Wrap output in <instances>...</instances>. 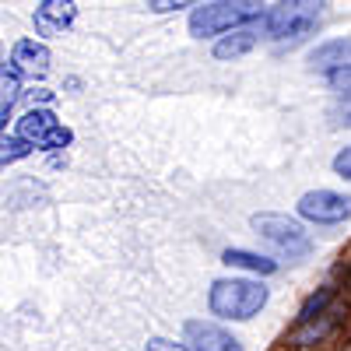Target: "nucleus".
Here are the masks:
<instances>
[{
	"instance_id": "6",
	"label": "nucleus",
	"mask_w": 351,
	"mask_h": 351,
	"mask_svg": "<svg viewBox=\"0 0 351 351\" xmlns=\"http://www.w3.org/2000/svg\"><path fill=\"white\" fill-rule=\"evenodd\" d=\"M299 215L316 225H341L351 218V197L334 190H309L299 200Z\"/></svg>"
},
{
	"instance_id": "4",
	"label": "nucleus",
	"mask_w": 351,
	"mask_h": 351,
	"mask_svg": "<svg viewBox=\"0 0 351 351\" xmlns=\"http://www.w3.org/2000/svg\"><path fill=\"white\" fill-rule=\"evenodd\" d=\"M253 228L267 239L278 253H285L288 260H302L313 253V239L309 232L302 228V221L288 218V215H274V211H263V215H253Z\"/></svg>"
},
{
	"instance_id": "14",
	"label": "nucleus",
	"mask_w": 351,
	"mask_h": 351,
	"mask_svg": "<svg viewBox=\"0 0 351 351\" xmlns=\"http://www.w3.org/2000/svg\"><path fill=\"white\" fill-rule=\"evenodd\" d=\"M221 260L228 267H243V271H253V274H274L278 271V260H267V256L250 253V250H225Z\"/></svg>"
},
{
	"instance_id": "12",
	"label": "nucleus",
	"mask_w": 351,
	"mask_h": 351,
	"mask_svg": "<svg viewBox=\"0 0 351 351\" xmlns=\"http://www.w3.org/2000/svg\"><path fill=\"white\" fill-rule=\"evenodd\" d=\"M21 99V74L11 64H0V127L8 123V112Z\"/></svg>"
},
{
	"instance_id": "11",
	"label": "nucleus",
	"mask_w": 351,
	"mask_h": 351,
	"mask_svg": "<svg viewBox=\"0 0 351 351\" xmlns=\"http://www.w3.org/2000/svg\"><path fill=\"white\" fill-rule=\"evenodd\" d=\"M256 39H260V32H256V28H250V25L232 28V32H225L215 43V56H218V60H239V56H246L256 46Z\"/></svg>"
},
{
	"instance_id": "18",
	"label": "nucleus",
	"mask_w": 351,
	"mask_h": 351,
	"mask_svg": "<svg viewBox=\"0 0 351 351\" xmlns=\"http://www.w3.org/2000/svg\"><path fill=\"white\" fill-rule=\"evenodd\" d=\"M324 81H327V88L330 92H351V67H344V71H330V74H324Z\"/></svg>"
},
{
	"instance_id": "16",
	"label": "nucleus",
	"mask_w": 351,
	"mask_h": 351,
	"mask_svg": "<svg viewBox=\"0 0 351 351\" xmlns=\"http://www.w3.org/2000/svg\"><path fill=\"white\" fill-rule=\"evenodd\" d=\"M28 152H32V144L21 141L18 134H11V137H0V165H11V162L25 158Z\"/></svg>"
},
{
	"instance_id": "3",
	"label": "nucleus",
	"mask_w": 351,
	"mask_h": 351,
	"mask_svg": "<svg viewBox=\"0 0 351 351\" xmlns=\"http://www.w3.org/2000/svg\"><path fill=\"white\" fill-rule=\"evenodd\" d=\"M324 11H327V0H278L267 11L263 28H267V36L274 43H285V39L295 43L324 21Z\"/></svg>"
},
{
	"instance_id": "10",
	"label": "nucleus",
	"mask_w": 351,
	"mask_h": 351,
	"mask_svg": "<svg viewBox=\"0 0 351 351\" xmlns=\"http://www.w3.org/2000/svg\"><path fill=\"white\" fill-rule=\"evenodd\" d=\"M309 67H313V74H319V77L330 74V71H344V67H351V36L319 43V46L309 53Z\"/></svg>"
},
{
	"instance_id": "7",
	"label": "nucleus",
	"mask_w": 351,
	"mask_h": 351,
	"mask_svg": "<svg viewBox=\"0 0 351 351\" xmlns=\"http://www.w3.org/2000/svg\"><path fill=\"white\" fill-rule=\"evenodd\" d=\"M32 21H36V32L46 36V39L64 36L77 21V4L74 0H43V4L36 8V14H32Z\"/></svg>"
},
{
	"instance_id": "1",
	"label": "nucleus",
	"mask_w": 351,
	"mask_h": 351,
	"mask_svg": "<svg viewBox=\"0 0 351 351\" xmlns=\"http://www.w3.org/2000/svg\"><path fill=\"white\" fill-rule=\"evenodd\" d=\"M271 291L260 281H246V278H221L211 285V313L221 319H253L263 306H267Z\"/></svg>"
},
{
	"instance_id": "8",
	"label": "nucleus",
	"mask_w": 351,
	"mask_h": 351,
	"mask_svg": "<svg viewBox=\"0 0 351 351\" xmlns=\"http://www.w3.org/2000/svg\"><path fill=\"white\" fill-rule=\"evenodd\" d=\"M183 337H186L190 351H243L239 337H232L228 330H221L215 324H204V319H186Z\"/></svg>"
},
{
	"instance_id": "9",
	"label": "nucleus",
	"mask_w": 351,
	"mask_h": 351,
	"mask_svg": "<svg viewBox=\"0 0 351 351\" xmlns=\"http://www.w3.org/2000/svg\"><path fill=\"white\" fill-rule=\"evenodd\" d=\"M49 64H53V53L39 39H21L11 49V67L18 74H25V77H43L49 71Z\"/></svg>"
},
{
	"instance_id": "5",
	"label": "nucleus",
	"mask_w": 351,
	"mask_h": 351,
	"mask_svg": "<svg viewBox=\"0 0 351 351\" xmlns=\"http://www.w3.org/2000/svg\"><path fill=\"white\" fill-rule=\"evenodd\" d=\"M14 134L21 141H28L32 148H43V152H60V148H67V144L74 141V134L56 120L49 109H39V106H32L21 116Z\"/></svg>"
},
{
	"instance_id": "21",
	"label": "nucleus",
	"mask_w": 351,
	"mask_h": 351,
	"mask_svg": "<svg viewBox=\"0 0 351 351\" xmlns=\"http://www.w3.org/2000/svg\"><path fill=\"white\" fill-rule=\"evenodd\" d=\"M144 351H190L186 344H176V341H165V337H152L144 344Z\"/></svg>"
},
{
	"instance_id": "22",
	"label": "nucleus",
	"mask_w": 351,
	"mask_h": 351,
	"mask_svg": "<svg viewBox=\"0 0 351 351\" xmlns=\"http://www.w3.org/2000/svg\"><path fill=\"white\" fill-rule=\"evenodd\" d=\"M28 102H32V106H46V102H53V92H49V88H36V92H28Z\"/></svg>"
},
{
	"instance_id": "20",
	"label": "nucleus",
	"mask_w": 351,
	"mask_h": 351,
	"mask_svg": "<svg viewBox=\"0 0 351 351\" xmlns=\"http://www.w3.org/2000/svg\"><path fill=\"white\" fill-rule=\"evenodd\" d=\"M334 172L341 176V180H351V144L344 152H337V158H334Z\"/></svg>"
},
{
	"instance_id": "13",
	"label": "nucleus",
	"mask_w": 351,
	"mask_h": 351,
	"mask_svg": "<svg viewBox=\"0 0 351 351\" xmlns=\"http://www.w3.org/2000/svg\"><path fill=\"white\" fill-rule=\"evenodd\" d=\"M330 327H334V316H330V313H319V316L306 319L302 330H295V334L288 337V344H291V348H309V344H316V341H324V337L330 334Z\"/></svg>"
},
{
	"instance_id": "2",
	"label": "nucleus",
	"mask_w": 351,
	"mask_h": 351,
	"mask_svg": "<svg viewBox=\"0 0 351 351\" xmlns=\"http://www.w3.org/2000/svg\"><path fill=\"white\" fill-rule=\"evenodd\" d=\"M263 14V0H215L190 14V32L197 39L225 36L232 28H243Z\"/></svg>"
},
{
	"instance_id": "19",
	"label": "nucleus",
	"mask_w": 351,
	"mask_h": 351,
	"mask_svg": "<svg viewBox=\"0 0 351 351\" xmlns=\"http://www.w3.org/2000/svg\"><path fill=\"white\" fill-rule=\"evenodd\" d=\"M200 0H148V8L155 14H165V11H180V8H193Z\"/></svg>"
},
{
	"instance_id": "15",
	"label": "nucleus",
	"mask_w": 351,
	"mask_h": 351,
	"mask_svg": "<svg viewBox=\"0 0 351 351\" xmlns=\"http://www.w3.org/2000/svg\"><path fill=\"white\" fill-rule=\"evenodd\" d=\"M330 299H334V288H319L316 295H309L306 302H302V309H299V324H306V319H313V316H319V313H327V306H330Z\"/></svg>"
},
{
	"instance_id": "17",
	"label": "nucleus",
	"mask_w": 351,
	"mask_h": 351,
	"mask_svg": "<svg viewBox=\"0 0 351 351\" xmlns=\"http://www.w3.org/2000/svg\"><path fill=\"white\" fill-rule=\"evenodd\" d=\"M327 116H330L334 127H351V92H341L337 102L327 109Z\"/></svg>"
}]
</instances>
